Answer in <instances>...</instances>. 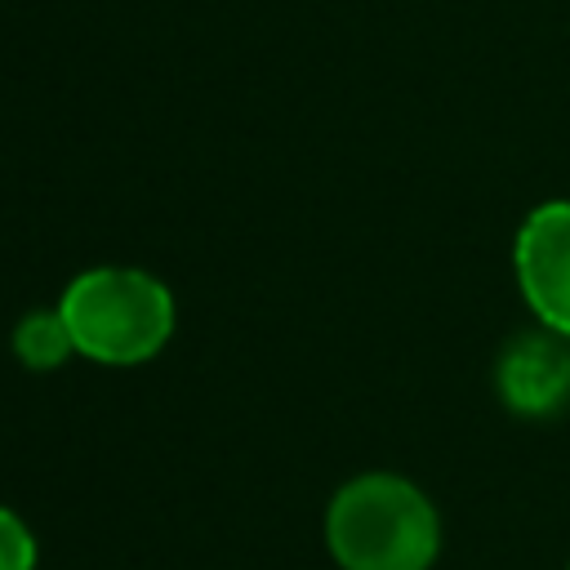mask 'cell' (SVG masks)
<instances>
[{"instance_id":"8992f818","label":"cell","mask_w":570,"mask_h":570,"mask_svg":"<svg viewBox=\"0 0 570 570\" xmlns=\"http://www.w3.org/2000/svg\"><path fill=\"white\" fill-rule=\"evenodd\" d=\"M0 570H36V534L13 508H0Z\"/></svg>"},{"instance_id":"277c9868","label":"cell","mask_w":570,"mask_h":570,"mask_svg":"<svg viewBox=\"0 0 570 570\" xmlns=\"http://www.w3.org/2000/svg\"><path fill=\"white\" fill-rule=\"evenodd\" d=\"M494 387L512 414L539 419L557 414L570 396V347L566 334L539 325L530 334H517L494 365Z\"/></svg>"},{"instance_id":"5b68a950","label":"cell","mask_w":570,"mask_h":570,"mask_svg":"<svg viewBox=\"0 0 570 570\" xmlns=\"http://www.w3.org/2000/svg\"><path fill=\"white\" fill-rule=\"evenodd\" d=\"M13 352H18V361L27 370H58L76 352L62 312L58 307L53 312H27L18 321V330H13Z\"/></svg>"},{"instance_id":"6da1fadb","label":"cell","mask_w":570,"mask_h":570,"mask_svg":"<svg viewBox=\"0 0 570 570\" xmlns=\"http://www.w3.org/2000/svg\"><path fill=\"white\" fill-rule=\"evenodd\" d=\"M325 543L343 570H428L441 552V517L410 476L361 472L334 490Z\"/></svg>"},{"instance_id":"7a4b0ae2","label":"cell","mask_w":570,"mask_h":570,"mask_svg":"<svg viewBox=\"0 0 570 570\" xmlns=\"http://www.w3.org/2000/svg\"><path fill=\"white\" fill-rule=\"evenodd\" d=\"M58 312L71 330L76 352L89 361H102V365L151 361L169 343L174 321H178L169 285L142 267L80 272L62 289Z\"/></svg>"},{"instance_id":"3957f363","label":"cell","mask_w":570,"mask_h":570,"mask_svg":"<svg viewBox=\"0 0 570 570\" xmlns=\"http://www.w3.org/2000/svg\"><path fill=\"white\" fill-rule=\"evenodd\" d=\"M512 267L539 325L570 338V200H543L525 214L517 227Z\"/></svg>"}]
</instances>
